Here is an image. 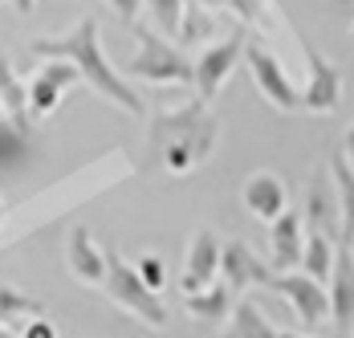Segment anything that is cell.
Here are the masks:
<instances>
[{
  "mask_svg": "<svg viewBox=\"0 0 354 338\" xmlns=\"http://www.w3.org/2000/svg\"><path fill=\"white\" fill-rule=\"evenodd\" d=\"M330 179L338 188V244H351V237H354V171L342 163V155L330 159Z\"/></svg>",
  "mask_w": 354,
  "mask_h": 338,
  "instance_id": "21",
  "label": "cell"
},
{
  "mask_svg": "<svg viewBox=\"0 0 354 338\" xmlns=\"http://www.w3.org/2000/svg\"><path fill=\"white\" fill-rule=\"evenodd\" d=\"M66 265L82 285H102L106 281V253L94 244L86 224L70 229V237H66Z\"/></svg>",
  "mask_w": 354,
  "mask_h": 338,
  "instance_id": "15",
  "label": "cell"
},
{
  "mask_svg": "<svg viewBox=\"0 0 354 338\" xmlns=\"http://www.w3.org/2000/svg\"><path fill=\"white\" fill-rule=\"evenodd\" d=\"M21 338H57V326H53L45 314H37V318H25V326H21Z\"/></svg>",
  "mask_w": 354,
  "mask_h": 338,
  "instance_id": "27",
  "label": "cell"
},
{
  "mask_svg": "<svg viewBox=\"0 0 354 338\" xmlns=\"http://www.w3.org/2000/svg\"><path fill=\"white\" fill-rule=\"evenodd\" d=\"M346 4H354V0H346Z\"/></svg>",
  "mask_w": 354,
  "mask_h": 338,
  "instance_id": "35",
  "label": "cell"
},
{
  "mask_svg": "<svg viewBox=\"0 0 354 338\" xmlns=\"http://www.w3.org/2000/svg\"><path fill=\"white\" fill-rule=\"evenodd\" d=\"M12 8L25 17V12H33V8H37V0H12Z\"/></svg>",
  "mask_w": 354,
  "mask_h": 338,
  "instance_id": "30",
  "label": "cell"
},
{
  "mask_svg": "<svg viewBox=\"0 0 354 338\" xmlns=\"http://www.w3.org/2000/svg\"><path fill=\"white\" fill-rule=\"evenodd\" d=\"M183 310L196 318V322H228L232 314V290L224 281H212L208 290H196V294H183Z\"/></svg>",
  "mask_w": 354,
  "mask_h": 338,
  "instance_id": "18",
  "label": "cell"
},
{
  "mask_svg": "<svg viewBox=\"0 0 354 338\" xmlns=\"http://www.w3.org/2000/svg\"><path fill=\"white\" fill-rule=\"evenodd\" d=\"M334 253H338V240L326 237V233H310L306 244H301V273L314 277V281H330V269H334Z\"/></svg>",
  "mask_w": 354,
  "mask_h": 338,
  "instance_id": "22",
  "label": "cell"
},
{
  "mask_svg": "<svg viewBox=\"0 0 354 338\" xmlns=\"http://www.w3.org/2000/svg\"><path fill=\"white\" fill-rule=\"evenodd\" d=\"M33 163V127H12L8 118L0 123V184L17 179Z\"/></svg>",
  "mask_w": 354,
  "mask_h": 338,
  "instance_id": "16",
  "label": "cell"
},
{
  "mask_svg": "<svg viewBox=\"0 0 354 338\" xmlns=\"http://www.w3.org/2000/svg\"><path fill=\"white\" fill-rule=\"evenodd\" d=\"M29 49H33L37 57H49V62H70L86 86H94L102 98H110L114 106H122L127 114H147V102L139 98V90L106 62L94 17H82L66 37H37Z\"/></svg>",
  "mask_w": 354,
  "mask_h": 338,
  "instance_id": "1",
  "label": "cell"
},
{
  "mask_svg": "<svg viewBox=\"0 0 354 338\" xmlns=\"http://www.w3.org/2000/svg\"><path fill=\"white\" fill-rule=\"evenodd\" d=\"M127 78H142L155 86H192V62L167 37L139 29V53L127 62Z\"/></svg>",
  "mask_w": 354,
  "mask_h": 338,
  "instance_id": "4",
  "label": "cell"
},
{
  "mask_svg": "<svg viewBox=\"0 0 354 338\" xmlns=\"http://www.w3.org/2000/svg\"><path fill=\"white\" fill-rule=\"evenodd\" d=\"M106 294L118 310H127L131 318H139L147 330H163L167 326V305L159 302V294H151L139 281V273L131 261H122L118 253H106Z\"/></svg>",
  "mask_w": 354,
  "mask_h": 338,
  "instance_id": "3",
  "label": "cell"
},
{
  "mask_svg": "<svg viewBox=\"0 0 354 338\" xmlns=\"http://www.w3.org/2000/svg\"><path fill=\"white\" fill-rule=\"evenodd\" d=\"M277 338H301V335H289V330H281V335H277Z\"/></svg>",
  "mask_w": 354,
  "mask_h": 338,
  "instance_id": "31",
  "label": "cell"
},
{
  "mask_svg": "<svg viewBox=\"0 0 354 338\" xmlns=\"http://www.w3.org/2000/svg\"><path fill=\"white\" fill-rule=\"evenodd\" d=\"M241 57H245V33L224 37V41H216V45H208V49L200 53V62L192 66V86H196V98L204 102V106L224 90L228 73L236 69Z\"/></svg>",
  "mask_w": 354,
  "mask_h": 338,
  "instance_id": "6",
  "label": "cell"
},
{
  "mask_svg": "<svg viewBox=\"0 0 354 338\" xmlns=\"http://www.w3.org/2000/svg\"><path fill=\"white\" fill-rule=\"evenodd\" d=\"M269 277H273V269L248 249L245 240H224V249H220V281L232 294H241L248 285H269Z\"/></svg>",
  "mask_w": 354,
  "mask_h": 338,
  "instance_id": "11",
  "label": "cell"
},
{
  "mask_svg": "<svg viewBox=\"0 0 354 338\" xmlns=\"http://www.w3.org/2000/svg\"><path fill=\"white\" fill-rule=\"evenodd\" d=\"M301 220L310 224V233H326V237H334V229H338V200L330 196V175L326 171H318L314 184L306 188V216Z\"/></svg>",
  "mask_w": 354,
  "mask_h": 338,
  "instance_id": "17",
  "label": "cell"
},
{
  "mask_svg": "<svg viewBox=\"0 0 354 338\" xmlns=\"http://www.w3.org/2000/svg\"><path fill=\"white\" fill-rule=\"evenodd\" d=\"M0 110H4V118H8L12 127H33L25 86H21V78H17V69H12V62H8L4 49H0Z\"/></svg>",
  "mask_w": 354,
  "mask_h": 338,
  "instance_id": "19",
  "label": "cell"
},
{
  "mask_svg": "<svg viewBox=\"0 0 354 338\" xmlns=\"http://www.w3.org/2000/svg\"><path fill=\"white\" fill-rule=\"evenodd\" d=\"M245 62H248V73H252L257 90H261V98L269 102V106H277L281 114L301 110V90L293 86V78L285 73V66L261 45V41H248L245 45Z\"/></svg>",
  "mask_w": 354,
  "mask_h": 338,
  "instance_id": "5",
  "label": "cell"
},
{
  "mask_svg": "<svg viewBox=\"0 0 354 338\" xmlns=\"http://www.w3.org/2000/svg\"><path fill=\"white\" fill-rule=\"evenodd\" d=\"M216 135H220V118L208 114L204 102H192L183 110L155 114V123H151L155 159H159V168L171 171V175H187L192 168H200L212 155Z\"/></svg>",
  "mask_w": 354,
  "mask_h": 338,
  "instance_id": "2",
  "label": "cell"
},
{
  "mask_svg": "<svg viewBox=\"0 0 354 338\" xmlns=\"http://www.w3.org/2000/svg\"><path fill=\"white\" fill-rule=\"evenodd\" d=\"M82 78H77V69L70 62H45V66L33 73V82L25 86V98H29V118L41 123V118H49L62 98L70 94L73 86H77Z\"/></svg>",
  "mask_w": 354,
  "mask_h": 338,
  "instance_id": "8",
  "label": "cell"
},
{
  "mask_svg": "<svg viewBox=\"0 0 354 338\" xmlns=\"http://www.w3.org/2000/svg\"><path fill=\"white\" fill-rule=\"evenodd\" d=\"M301 244H306V220H301V212L285 208L281 216L269 224V253H273V269L289 273L293 265H301Z\"/></svg>",
  "mask_w": 354,
  "mask_h": 338,
  "instance_id": "14",
  "label": "cell"
},
{
  "mask_svg": "<svg viewBox=\"0 0 354 338\" xmlns=\"http://www.w3.org/2000/svg\"><path fill=\"white\" fill-rule=\"evenodd\" d=\"M0 220H4V204H0Z\"/></svg>",
  "mask_w": 354,
  "mask_h": 338,
  "instance_id": "34",
  "label": "cell"
},
{
  "mask_svg": "<svg viewBox=\"0 0 354 338\" xmlns=\"http://www.w3.org/2000/svg\"><path fill=\"white\" fill-rule=\"evenodd\" d=\"M241 204L248 208V216L273 224L289 208V188H285L281 175H273V171H252L245 179V188H241Z\"/></svg>",
  "mask_w": 354,
  "mask_h": 338,
  "instance_id": "12",
  "label": "cell"
},
{
  "mask_svg": "<svg viewBox=\"0 0 354 338\" xmlns=\"http://www.w3.org/2000/svg\"><path fill=\"white\" fill-rule=\"evenodd\" d=\"M338 155H342V163L354 171V127L346 131V135H342V151H338Z\"/></svg>",
  "mask_w": 354,
  "mask_h": 338,
  "instance_id": "29",
  "label": "cell"
},
{
  "mask_svg": "<svg viewBox=\"0 0 354 338\" xmlns=\"http://www.w3.org/2000/svg\"><path fill=\"white\" fill-rule=\"evenodd\" d=\"M135 273H139V281L151 290V294H159L163 285H167V269H163V257H155V253H142L139 261H135Z\"/></svg>",
  "mask_w": 354,
  "mask_h": 338,
  "instance_id": "26",
  "label": "cell"
},
{
  "mask_svg": "<svg viewBox=\"0 0 354 338\" xmlns=\"http://www.w3.org/2000/svg\"><path fill=\"white\" fill-rule=\"evenodd\" d=\"M326 294H330V322L346 338L354 330V257L346 244H338V253H334V269H330V281H326Z\"/></svg>",
  "mask_w": 354,
  "mask_h": 338,
  "instance_id": "10",
  "label": "cell"
},
{
  "mask_svg": "<svg viewBox=\"0 0 354 338\" xmlns=\"http://www.w3.org/2000/svg\"><path fill=\"white\" fill-rule=\"evenodd\" d=\"M0 338H12V335H8V330H4V326H0Z\"/></svg>",
  "mask_w": 354,
  "mask_h": 338,
  "instance_id": "32",
  "label": "cell"
},
{
  "mask_svg": "<svg viewBox=\"0 0 354 338\" xmlns=\"http://www.w3.org/2000/svg\"><path fill=\"white\" fill-rule=\"evenodd\" d=\"M220 249L224 240L216 237L212 229H200L192 244H187V265H183V294H196V290H208L220 273Z\"/></svg>",
  "mask_w": 354,
  "mask_h": 338,
  "instance_id": "13",
  "label": "cell"
},
{
  "mask_svg": "<svg viewBox=\"0 0 354 338\" xmlns=\"http://www.w3.org/2000/svg\"><path fill=\"white\" fill-rule=\"evenodd\" d=\"M346 249H351V257H354V237H351V244H346Z\"/></svg>",
  "mask_w": 354,
  "mask_h": 338,
  "instance_id": "33",
  "label": "cell"
},
{
  "mask_svg": "<svg viewBox=\"0 0 354 338\" xmlns=\"http://www.w3.org/2000/svg\"><path fill=\"white\" fill-rule=\"evenodd\" d=\"M41 314V302L12 290V285H0V326L4 322H21V318H37Z\"/></svg>",
  "mask_w": 354,
  "mask_h": 338,
  "instance_id": "23",
  "label": "cell"
},
{
  "mask_svg": "<svg viewBox=\"0 0 354 338\" xmlns=\"http://www.w3.org/2000/svg\"><path fill=\"white\" fill-rule=\"evenodd\" d=\"M301 53H306V66H310V82L301 90V106L310 114H334L338 102H342V69L334 62H326L310 41H301Z\"/></svg>",
  "mask_w": 354,
  "mask_h": 338,
  "instance_id": "9",
  "label": "cell"
},
{
  "mask_svg": "<svg viewBox=\"0 0 354 338\" xmlns=\"http://www.w3.org/2000/svg\"><path fill=\"white\" fill-rule=\"evenodd\" d=\"M212 29H216V21L204 8H196V4L183 8V25H179V41H183V45H187V41H204Z\"/></svg>",
  "mask_w": 354,
  "mask_h": 338,
  "instance_id": "25",
  "label": "cell"
},
{
  "mask_svg": "<svg viewBox=\"0 0 354 338\" xmlns=\"http://www.w3.org/2000/svg\"><path fill=\"white\" fill-rule=\"evenodd\" d=\"M265 290L281 294L285 302L293 305V314L301 318V326H310V330L330 318V294H326V285L314 281V277H306V273H273Z\"/></svg>",
  "mask_w": 354,
  "mask_h": 338,
  "instance_id": "7",
  "label": "cell"
},
{
  "mask_svg": "<svg viewBox=\"0 0 354 338\" xmlns=\"http://www.w3.org/2000/svg\"><path fill=\"white\" fill-rule=\"evenodd\" d=\"M110 8L127 21V25H135V17H139V8H142V0H110Z\"/></svg>",
  "mask_w": 354,
  "mask_h": 338,
  "instance_id": "28",
  "label": "cell"
},
{
  "mask_svg": "<svg viewBox=\"0 0 354 338\" xmlns=\"http://www.w3.org/2000/svg\"><path fill=\"white\" fill-rule=\"evenodd\" d=\"M281 330L261 314V305L257 302H236L232 305V314H228V326H224V335L220 338H277Z\"/></svg>",
  "mask_w": 354,
  "mask_h": 338,
  "instance_id": "20",
  "label": "cell"
},
{
  "mask_svg": "<svg viewBox=\"0 0 354 338\" xmlns=\"http://www.w3.org/2000/svg\"><path fill=\"white\" fill-rule=\"evenodd\" d=\"M147 8H151V17H155V25L163 29V37H179V25H183V0H147Z\"/></svg>",
  "mask_w": 354,
  "mask_h": 338,
  "instance_id": "24",
  "label": "cell"
}]
</instances>
